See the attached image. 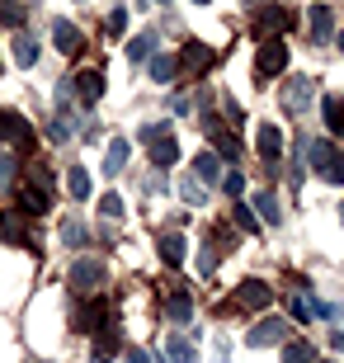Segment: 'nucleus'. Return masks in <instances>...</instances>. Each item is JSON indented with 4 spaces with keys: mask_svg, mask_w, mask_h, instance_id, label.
Instances as JSON below:
<instances>
[{
    "mask_svg": "<svg viewBox=\"0 0 344 363\" xmlns=\"http://www.w3.org/2000/svg\"><path fill=\"white\" fill-rule=\"evenodd\" d=\"M306 161H311V170H316L326 184H344V151L335 147V142H326V137L306 142Z\"/></svg>",
    "mask_w": 344,
    "mask_h": 363,
    "instance_id": "nucleus-1",
    "label": "nucleus"
},
{
    "mask_svg": "<svg viewBox=\"0 0 344 363\" xmlns=\"http://www.w3.org/2000/svg\"><path fill=\"white\" fill-rule=\"evenodd\" d=\"M71 90L80 94V104H94V99L104 94V76H99V71H80L76 81H71Z\"/></svg>",
    "mask_w": 344,
    "mask_h": 363,
    "instance_id": "nucleus-11",
    "label": "nucleus"
},
{
    "mask_svg": "<svg viewBox=\"0 0 344 363\" xmlns=\"http://www.w3.org/2000/svg\"><path fill=\"white\" fill-rule=\"evenodd\" d=\"M236 227H245V231H255V227H260V217H255L250 208H245V203H236Z\"/></svg>",
    "mask_w": 344,
    "mask_h": 363,
    "instance_id": "nucleus-35",
    "label": "nucleus"
},
{
    "mask_svg": "<svg viewBox=\"0 0 344 363\" xmlns=\"http://www.w3.org/2000/svg\"><path fill=\"white\" fill-rule=\"evenodd\" d=\"M321 113H326V123H331L335 133H344V108H340V99H321Z\"/></svg>",
    "mask_w": 344,
    "mask_h": 363,
    "instance_id": "nucleus-29",
    "label": "nucleus"
},
{
    "mask_svg": "<svg viewBox=\"0 0 344 363\" xmlns=\"http://www.w3.org/2000/svg\"><path fill=\"white\" fill-rule=\"evenodd\" d=\"M165 354H170L174 363H199V354H194V345H184V340H170V345H165Z\"/></svg>",
    "mask_w": 344,
    "mask_h": 363,
    "instance_id": "nucleus-30",
    "label": "nucleus"
},
{
    "mask_svg": "<svg viewBox=\"0 0 344 363\" xmlns=\"http://www.w3.org/2000/svg\"><path fill=\"white\" fill-rule=\"evenodd\" d=\"M151 48H156V33H137V38L128 43V62H146Z\"/></svg>",
    "mask_w": 344,
    "mask_h": 363,
    "instance_id": "nucleus-25",
    "label": "nucleus"
},
{
    "mask_svg": "<svg viewBox=\"0 0 344 363\" xmlns=\"http://www.w3.org/2000/svg\"><path fill=\"white\" fill-rule=\"evenodd\" d=\"M255 208H260V217H265L269 227H278V222H283V208H278V199L269 194V189H260V194H255Z\"/></svg>",
    "mask_w": 344,
    "mask_h": 363,
    "instance_id": "nucleus-20",
    "label": "nucleus"
},
{
    "mask_svg": "<svg viewBox=\"0 0 344 363\" xmlns=\"http://www.w3.org/2000/svg\"><path fill=\"white\" fill-rule=\"evenodd\" d=\"M156 5H170V0H156Z\"/></svg>",
    "mask_w": 344,
    "mask_h": 363,
    "instance_id": "nucleus-43",
    "label": "nucleus"
},
{
    "mask_svg": "<svg viewBox=\"0 0 344 363\" xmlns=\"http://www.w3.org/2000/svg\"><path fill=\"white\" fill-rule=\"evenodd\" d=\"M142 142L151 147V161H156V165H174V161H179V147H174V137L165 133L160 123H146V128H142Z\"/></svg>",
    "mask_w": 344,
    "mask_h": 363,
    "instance_id": "nucleus-2",
    "label": "nucleus"
},
{
    "mask_svg": "<svg viewBox=\"0 0 344 363\" xmlns=\"http://www.w3.org/2000/svg\"><path fill=\"white\" fill-rule=\"evenodd\" d=\"M128 156H133V147H128V137H113L104 151V175H123V165H128Z\"/></svg>",
    "mask_w": 344,
    "mask_h": 363,
    "instance_id": "nucleus-15",
    "label": "nucleus"
},
{
    "mask_svg": "<svg viewBox=\"0 0 344 363\" xmlns=\"http://www.w3.org/2000/svg\"><path fill=\"white\" fill-rule=\"evenodd\" d=\"M0 142H10L14 151H33V133H28V123L19 113H5L0 108Z\"/></svg>",
    "mask_w": 344,
    "mask_h": 363,
    "instance_id": "nucleus-5",
    "label": "nucleus"
},
{
    "mask_svg": "<svg viewBox=\"0 0 344 363\" xmlns=\"http://www.w3.org/2000/svg\"><path fill=\"white\" fill-rule=\"evenodd\" d=\"M165 316H170L174 325H189V321H194V302H189V293H170V302H165Z\"/></svg>",
    "mask_w": 344,
    "mask_h": 363,
    "instance_id": "nucleus-19",
    "label": "nucleus"
},
{
    "mask_svg": "<svg viewBox=\"0 0 344 363\" xmlns=\"http://www.w3.org/2000/svg\"><path fill=\"white\" fill-rule=\"evenodd\" d=\"M52 43H57V52H76L80 48V28L71 24V19H57L52 24Z\"/></svg>",
    "mask_w": 344,
    "mask_h": 363,
    "instance_id": "nucleus-17",
    "label": "nucleus"
},
{
    "mask_svg": "<svg viewBox=\"0 0 344 363\" xmlns=\"http://www.w3.org/2000/svg\"><path fill=\"white\" fill-rule=\"evenodd\" d=\"M278 340H283V321L269 316V321H260L250 335H245V345H250V350H265V345H278Z\"/></svg>",
    "mask_w": 344,
    "mask_h": 363,
    "instance_id": "nucleus-10",
    "label": "nucleus"
},
{
    "mask_svg": "<svg viewBox=\"0 0 344 363\" xmlns=\"http://www.w3.org/2000/svg\"><path fill=\"white\" fill-rule=\"evenodd\" d=\"M306 354H311L306 345H288V354H283V363H306Z\"/></svg>",
    "mask_w": 344,
    "mask_h": 363,
    "instance_id": "nucleus-37",
    "label": "nucleus"
},
{
    "mask_svg": "<svg viewBox=\"0 0 344 363\" xmlns=\"http://www.w3.org/2000/svg\"><path fill=\"white\" fill-rule=\"evenodd\" d=\"M194 179L217 184V179H222V156H217V151H199V156H194Z\"/></svg>",
    "mask_w": 344,
    "mask_h": 363,
    "instance_id": "nucleus-12",
    "label": "nucleus"
},
{
    "mask_svg": "<svg viewBox=\"0 0 344 363\" xmlns=\"http://www.w3.org/2000/svg\"><path fill=\"white\" fill-rule=\"evenodd\" d=\"M5 179H10V161H5V156H0V184H5Z\"/></svg>",
    "mask_w": 344,
    "mask_h": 363,
    "instance_id": "nucleus-41",
    "label": "nucleus"
},
{
    "mask_svg": "<svg viewBox=\"0 0 344 363\" xmlns=\"http://www.w3.org/2000/svg\"><path fill=\"white\" fill-rule=\"evenodd\" d=\"M76 330H94V335H104V330H109V307H104V302L80 307L76 311Z\"/></svg>",
    "mask_w": 344,
    "mask_h": 363,
    "instance_id": "nucleus-9",
    "label": "nucleus"
},
{
    "mask_svg": "<svg viewBox=\"0 0 344 363\" xmlns=\"http://www.w3.org/2000/svg\"><path fill=\"white\" fill-rule=\"evenodd\" d=\"M340 52H344V33H340Z\"/></svg>",
    "mask_w": 344,
    "mask_h": 363,
    "instance_id": "nucleus-42",
    "label": "nucleus"
},
{
    "mask_svg": "<svg viewBox=\"0 0 344 363\" xmlns=\"http://www.w3.org/2000/svg\"><path fill=\"white\" fill-rule=\"evenodd\" d=\"M109 359H113V335L104 330V335H99V345H94V363H109Z\"/></svg>",
    "mask_w": 344,
    "mask_h": 363,
    "instance_id": "nucleus-32",
    "label": "nucleus"
},
{
    "mask_svg": "<svg viewBox=\"0 0 344 363\" xmlns=\"http://www.w3.org/2000/svg\"><path fill=\"white\" fill-rule=\"evenodd\" d=\"M283 67H288V48L278 38H269L265 48H260V57H255V76H260V81H274Z\"/></svg>",
    "mask_w": 344,
    "mask_h": 363,
    "instance_id": "nucleus-3",
    "label": "nucleus"
},
{
    "mask_svg": "<svg viewBox=\"0 0 344 363\" xmlns=\"http://www.w3.org/2000/svg\"><path fill=\"white\" fill-rule=\"evenodd\" d=\"M222 189L231 194V199H240V189H245V179H240V170H226V175H222Z\"/></svg>",
    "mask_w": 344,
    "mask_h": 363,
    "instance_id": "nucleus-33",
    "label": "nucleus"
},
{
    "mask_svg": "<svg viewBox=\"0 0 344 363\" xmlns=\"http://www.w3.org/2000/svg\"><path fill=\"white\" fill-rule=\"evenodd\" d=\"M128 28V10H113L109 14V33H123Z\"/></svg>",
    "mask_w": 344,
    "mask_h": 363,
    "instance_id": "nucleus-38",
    "label": "nucleus"
},
{
    "mask_svg": "<svg viewBox=\"0 0 344 363\" xmlns=\"http://www.w3.org/2000/svg\"><path fill=\"white\" fill-rule=\"evenodd\" d=\"M184 67H189V71H208V67H212V48H203V43H189V48H184Z\"/></svg>",
    "mask_w": 344,
    "mask_h": 363,
    "instance_id": "nucleus-23",
    "label": "nucleus"
},
{
    "mask_svg": "<svg viewBox=\"0 0 344 363\" xmlns=\"http://www.w3.org/2000/svg\"><path fill=\"white\" fill-rule=\"evenodd\" d=\"M212 269H217V255H212V250H203V255H199V274H212Z\"/></svg>",
    "mask_w": 344,
    "mask_h": 363,
    "instance_id": "nucleus-39",
    "label": "nucleus"
},
{
    "mask_svg": "<svg viewBox=\"0 0 344 363\" xmlns=\"http://www.w3.org/2000/svg\"><path fill=\"white\" fill-rule=\"evenodd\" d=\"M331 33H335V10L331 5H316V10H311V38L326 43Z\"/></svg>",
    "mask_w": 344,
    "mask_h": 363,
    "instance_id": "nucleus-18",
    "label": "nucleus"
},
{
    "mask_svg": "<svg viewBox=\"0 0 344 363\" xmlns=\"http://www.w3.org/2000/svg\"><path fill=\"white\" fill-rule=\"evenodd\" d=\"M62 241H67V245H85L90 236H85V227H80L76 217H67V222H62Z\"/></svg>",
    "mask_w": 344,
    "mask_h": 363,
    "instance_id": "nucleus-31",
    "label": "nucleus"
},
{
    "mask_svg": "<svg viewBox=\"0 0 344 363\" xmlns=\"http://www.w3.org/2000/svg\"><path fill=\"white\" fill-rule=\"evenodd\" d=\"M123 363H151V359H146V350H128V359H123Z\"/></svg>",
    "mask_w": 344,
    "mask_h": 363,
    "instance_id": "nucleus-40",
    "label": "nucleus"
},
{
    "mask_svg": "<svg viewBox=\"0 0 344 363\" xmlns=\"http://www.w3.org/2000/svg\"><path fill=\"white\" fill-rule=\"evenodd\" d=\"M292 28V10L288 5H269V10H260V19H255V33H260V38H274V33H288Z\"/></svg>",
    "mask_w": 344,
    "mask_h": 363,
    "instance_id": "nucleus-6",
    "label": "nucleus"
},
{
    "mask_svg": "<svg viewBox=\"0 0 344 363\" xmlns=\"http://www.w3.org/2000/svg\"><path fill=\"white\" fill-rule=\"evenodd\" d=\"M340 222H344V208H340Z\"/></svg>",
    "mask_w": 344,
    "mask_h": 363,
    "instance_id": "nucleus-45",
    "label": "nucleus"
},
{
    "mask_svg": "<svg viewBox=\"0 0 344 363\" xmlns=\"http://www.w3.org/2000/svg\"><path fill=\"white\" fill-rule=\"evenodd\" d=\"M19 203H24V213H33V217H38V213H48L52 194H43L38 184H28V179H24V184H19Z\"/></svg>",
    "mask_w": 344,
    "mask_h": 363,
    "instance_id": "nucleus-16",
    "label": "nucleus"
},
{
    "mask_svg": "<svg viewBox=\"0 0 344 363\" xmlns=\"http://www.w3.org/2000/svg\"><path fill=\"white\" fill-rule=\"evenodd\" d=\"M288 311L297 316V321H316V302H311L306 293H292L288 297Z\"/></svg>",
    "mask_w": 344,
    "mask_h": 363,
    "instance_id": "nucleus-24",
    "label": "nucleus"
},
{
    "mask_svg": "<svg viewBox=\"0 0 344 363\" xmlns=\"http://www.w3.org/2000/svg\"><path fill=\"white\" fill-rule=\"evenodd\" d=\"M203 128H208V137H212V147H217V156H226V161H240V142L231 133H226L217 118H203Z\"/></svg>",
    "mask_w": 344,
    "mask_h": 363,
    "instance_id": "nucleus-8",
    "label": "nucleus"
},
{
    "mask_svg": "<svg viewBox=\"0 0 344 363\" xmlns=\"http://www.w3.org/2000/svg\"><path fill=\"white\" fill-rule=\"evenodd\" d=\"M67 189H71V199H90V170L85 165H71V175H67Z\"/></svg>",
    "mask_w": 344,
    "mask_h": 363,
    "instance_id": "nucleus-21",
    "label": "nucleus"
},
{
    "mask_svg": "<svg viewBox=\"0 0 344 363\" xmlns=\"http://www.w3.org/2000/svg\"><path fill=\"white\" fill-rule=\"evenodd\" d=\"M174 71H179V62H174V57H165V52H160V57H151V81H160V85H165V81L174 76Z\"/></svg>",
    "mask_w": 344,
    "mask_h": 363,
    "instance_id": "nucleus-28",
    "label": "nucleus"
},
{
    "mask_svg": "<svg viewBox=\"0 0 344 363\" xmlns=\"http://www.w3.org/2000/svg\"><path fill=\"white\" fill-rule=\"evenodd\" d=\"M99 213L104 217H123V199L118 194H104V199H99Z\"/></svg>",
    "mask_w": 344,
    "mask_h": 363,
    "instance_id": "nucleus-34",
    "label": "nucleus"
},
{
    "mask_svg": "<svg viewBox=\"0 0 344 363\" xmlns=\"http://www.w3.org/2000/svg\"><path fill=\"white\" fill-rule=\"evenodd\" d=\"M71 288L76 293H99L104 288V264L99 259H80L76 269H71Z\"/></svg>",
    "mask_w": 344,
    "mask_h": 363,
    "instance_id": "nucleus-7",
    "label": "nucleus"
},
{
    "mask_svg": "<svg viewBox=\"0 0 344 363\" xmlns=\"http://www.w3.org/2000/svg\"><path fill=\"white\" fill-rule=\"evenodd\" d=\"M283 104H288L292 113H302V108L311 104V85H306V81H292V85H288V94H283Z\"/></svg>",
    "mask_w": 344,
    "mask_h": 363,
    "instance_id": "nucleus-22",
    "label": "nucleus"
},
{
    "mask_svg": "<svg viewBox=\"0 0 344 363\" xmlns=\"http://www.w3.org/2000/svg\"><path fill=\"white\" fill-rule=\"evenodd\" d=\"M255 147H260V156H265V161L278 170V156H283V133H278V128H260Z\"/></svg>",
    "mask_w": 344,
    "mask_h": 363,
    "instance_id": "nucleus-14",
    "label": "nucleus"
},
{
    "mask_svg": "<svg viewBox=\"0 0 344 363\" xmlns=\"http://www.w3.org/2000/svg\"><path fill=\"white\" fill-rule=\"evenodd\" d=\"M160 259L165 264H179L184 259V236H160Z\"/></svg>",
    "mask_w": 344,
    "mask_h": 363,
    "instance_id": "nucleus-27",
    "label": "nucleus"
},
{
    "mask_svg": "<svg viewBox=\"0 0 344 363\" xmlns=\"http://www.w3.org/2000/svg\"><path fill=\"white\" fill-rule=\"evenodd\" d=\"M194 5H208V0H194Z\"/></svg>",
    "mask_w": 344,
    "mask_h": 363,
    "instance_id": "nucleus-44",
    "label": "nucleus"
},
{
    "mask_svg": "<svg viewBox=\"0 0 344 363\" xmlns=\"http://www.w3.org/2000/svg\"><path fill=\"white\" fill-rule=\"evenodd\" d=\"M269 302H274V288H269L265 279H245L236 288V307L240 311H265Z\"/></svg>",
    "mask_w": 344,
    "mask_h": 363,
    "instance_id": "nucleus-4",
    "label": "nucleus"
},
{
    "mask_svg": "<svg viewBox=\"0 0 344 363\" xmlns=\"http://www.w3.org/2000/svg\"><path fill=\"white\" fill-rule=\"evenodd\" d=\"M179 194H184V203H194V208L203 203V189H199V179H184V184H179Z\"/></svg>",
    "mask_w": 344,
    "mask_h": 363,
    "instance_id": "nucleus-36",
    "label": "nucleus"
},
{
    "mask_svg": "<svg viewBox=\"0 0 344 363\" xmlns=\"http://www.w3.org/2000/svg\"><path fill=\"white\" fill-rule=\"evenodd\" d=\"M14 62H19V67H33V62H38V43L19 33V38H14Z\"/></svg>",
    "mask_w": 344,
    "mask_h": 363,
    "instance_id": "nucleus-26",
    "label": "nucleus"
},
{
    "mask_svg": "<svg viewBox=\"0 0 344 363\" xmlns=\"http://www.w3.org/2000/svg\"><path fill=\"white\" fill-rule=\"evenodd\" d=\"M0 241L10 245H28V222L19 213H0Z\"/></svg>",
    "mask_w": 344,
    "mask_h": 363,
    "instance_id": "nucleus-13",
    "label": "nucleus"
}]
</instances>
